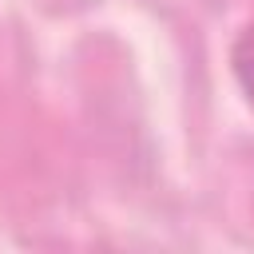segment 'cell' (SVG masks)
Returning a JSON list of instances; mask_svg holds the SVG:
<instances>
[{"mask_svg":"<svg viewBox=\"0 0 254 254\" xmlns=\"http://www.w3.org/2000/svg\"><path fill=\"white\" fill-rule=\"evenodd\" d=\"M230 71H234L246 103L254 107V24H246L230 44Z\"/></svg>","mask_w":254,"mask_h":254,"instance_id":"obj_1","label":"cell"}]
</instances>
